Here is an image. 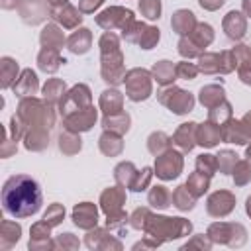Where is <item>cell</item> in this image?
Instances as JSON below:
<instances>
[{
    "instance_id": "8d00e7d4",
    "label": "cell",
    "mask_w": 251,
    "mask_h": 251,
    "mask_svg": "<svg viewBox=\"0 0 251 251\" xmlns=\"http://www.w3.org/2000/svg\"><path fill=\"white\" fill-rule=\"evenodd\" d=\"M61 149L65 151V153H75L73 149H71V145L75 147V149H80V139H76V137H73V135H61Z\"/></svg>"
},
{
    "instance_id": "7bdbcfd3",
    "label": "cell",
    "mask_w": 251,
    "mask_h": 251,
    "mask_svg": "<svg viewBox=\"0 0 251 251\" xmlns=\"http://www.w3.org/2000/svg\"><path fill=\"white\" fill-rule=\"evenodd\" d=\"M102 4V0H82L80 2V8L84 10V12H92L94 8H98Z\"/></svg>"
},
{
    "instance_id": "ab89813d",
    "label": "cell",
    "mask_w": 251,
    "mask_h": 251,
    "mask_svg": "<svg viewBox=\"0 0 251 251\" xmlns=\"http://www.w3.org/2000/svg\"><path fill=\"white\" fill-rule=\"evenodd\" d=\"M237 171H239V175H235V182H237V184H245V182L251 178L249 167H247L245 163H239V165H237Z\"/></svg>"
},
{
    "instance_id": "ee69618b",
    "label": "cell",
    "mask_w": 251,
    "mask_h": 251,
    "mask_svg": "<svg viewBox=\"0 0 251 251\" xmlns=\"http://www.w3.org/2000/svg\"><path fill=\"white\" fill-rule=\"evenodd\" d=\"M200 4H202L204 8H208V10H216L218 6L224 4V0H200Z\"/></svg>"
},
{
    "instance_id": "d590c367",
    "label": "cell",
    "mask_w": 251,
    "mask_h": 251,
    "mask_svg": "<svg viewBox=\"0 0 251 251\" xmlns=\"http://www.w3.org/2000/svg\"><path fill=\"white\" fill-rule=\"evenodd\" d=\"M220 159H218V167L224 171V173H227L229 169H231V165H235V157L237 155H233L231 151H224L222 155H218Z\"/></svg>"
},
{
    "instance_id": "1f68e13d",
    "label": "cell",
    "mask_w": 251,
    "mask_h": 251,
    "mask_svg": "<svg viewBox=\"0 0 251 251\" xmlns=\"http://www.w3.org/2000/svg\"><path fill=\"white\" fill-rule=\"evenodd\" d=\"M214 61H218V55H202V59H200V69L204 71V73H216V71H220V63H214Z\"/></svg>"
},
{
    "instance_id": "b9f144b4",
    "label": "cell",
    "mask_w": 251,
    "mask_h": 251,
    "mask_svg": "<svg viewBox=\"0 0 251 251\" xmlns=\"http://www.w3.org/2000/svg\"><path fill=\"white\" fill-rule=\"evenodd\" d=\"M176 73H178L180 76H184V78H194L196 69H194L192 65H188V63H180V65L176 67Z\"/></svg>"
},
{
    "instance_id": "836d02e7",
    "label": "cell",
    "mask_w": 251,
    "mask_h": 251,
    "mask_svg": "<svg viewBox=\"0 0 251 251\" xmlns=\"http://www.w3.org/2000/svg\"><path fill=\"white\" fill-rule=\"evenodd\" d=\"M63 214H65V210L59 206V204H53L47 212H45V216H43V220L49 224V226H53V224H57L61 218H63Z\"/></svg>"
},
{
    "instance_id": "7a4b0ae2",
    "label": "cell",
    "mask_w": 251,
    "mask_h": 251,
    "mask_svg": "<svg viewBox=\"0 0 251 251\" xmlns=\"http://www.w3.org/2000/svg\"><path fill=\"white\" fill-rule=\"evenodd\" d=\"M18 118L25 124V126H31V127H37L39 124H43V126H51L53 124V114H51V110L49 108H45L39 100H35V98H31V96H27V98H24L22 102H20V106H18Z\"/></svg>"
},
{
    "instance_id": "7c38bea8",
    "label": "cell",
    "mask_w": 251,
    "mask_h": 251,
    "mask_svg": "<svg viewBox=\"0 0 251 251\" xmlns=\"http://www.w3.org/2000/svg\"><path fill=\"white\" fill-rule=\"evenodd\" d=\"M224 27H226V31H227V35L231 39H239L245 33V20L241 18V14L229 12L226 22H224Z\"/></svg>"
},
{
    "instance_id": "52a82bcc",
    "label": "cell",
    "mask_w": 251,
    "mask_h": 251,
    "mask_svg": "<svg viewBox=\"0 0 251 251\" xmlns=\"http://www.w3.org/2000/svg\"><path fill=\"white\" fill-rule=\"evenodd\" d=\"M180 167H182L180 155L169 151L167 155H163V157L157 161V175H159L161 178H173V176L178 175Z\"/></svg>"
},
{
    "instance_id": "30bf717a",
    "label": "cell",
    "mask_w": 251,
    "mask_h": 251,
    "mask_svg": "<svg viewBox=\"0 0 251 251\" xmlns=\"http://www.w3.org/2000/svg\"><path fill=\"white\" fill-rule=\"evenodd\" d=\"M73 218H75V224H76V226H80V227H90L92 224H96V208H94L92 204L84 202V204H80V206L75 208Z\"/></svg>"
},
{
    "instance_id": "7402d4cb",
    "label": "cell",
    "mask_w": 251,
    "mask_h": 251,
    "mask_svg": "<svg viewBox=\"0 0 251 251\" xmlns=\"http://www.w3.org/2000/svg\"><path fill=\"white\" fill-rule=\"evenodd\" d=\"M100 106L104 108V112H106V114L116 112V110L122 106V96H120V92H116V90H106V92L102 94Z\"/></svg>"
},
{
    "instance_id": "f6af8a7d",
    "label": "cell",
    "mask_w": 251,
    "mask_h": 251,
    "mask_svg": "<svg viewBox=\"0 0 251 251\" xmlns=\"http://www.w3.org/2000/svg\"><path fill=\"white\" fill-rule=\"evenodd\" d=\"M222 110H224V114H227V116L231 114V108H229V104H226V102L222 104ZM218 118H220V112H212V114H210V120H216V122H218Z\"/></svg>"
},
{
    "instance_id": "8fae6325",
    "label": "cell",
    "mask_w": 251,
    "mask_h": 251,
    "mask_svg": "<svg viewBox=\"0 0 251 251\" xmlns=\"http://www.w3.org/2000/svg\"><path fill=\"white\" fill-rule=\"evenodd\" d=\"M94 120H96V112H94V108H88L86 112L67 116V127L69 129H88Z\"/></svg>"
},
{
    "instance_id": "d6a6232c",
    "label": "cell",
    "mask_w": 251,
    "mask_h": 251,
    "mask_svg": "<svg viewBox=\"0 0 251 251\" xmlns=\"http://www.w3.org/2000/svg\"><path fill=\"white\" fill-rule=\"evenodd\" d=\"M196 167L200 169V173L204 171L206 175H212V173H214V169H216V161H214V157H212V155H200V157H198V161H196Z\"/></svg>"
},
{
    "instance_id": "d6986e66",
    "label": "cell",
    "mask_w": 251,
    "mask_h": 251,
    "mask_svg": "<svg viewBox=\"0 0 251 251\" xmlns=\"http://www.w3.org/2000/svg\"><path fill=\"white\" fill-rule=\"evenodd\" d=\"M88 45H90V33H88V29H80L78 33H73L69 37V47L75 53H84L88 49Z\"/></svg>"
},
{
    "instance_id": "ffe728a7",
    "label": "cell",
    "mask_w": 251,
    "mask_h": 251,
    "mask_svg": "<svg viewBox=\"0 0 251 251\" xmlns=\"http://www.w3.org/2000/svg\"><path fill=\"white\" fill-rule=\"evenodd\" d=\"M222 98H224V90L218 86H206L200 90V102L204 106H216L222 102Z\"/></svg>"
},
{
    "instance_id": "5bb4252c",
    "label": "cell",
    "mask_w": 251,
    "mask_h": 251,
    "mask_svg": "<svg viewBox=\"0 0 251 251\" xmlns=\"http://www.w3.org/2000/svg\"><path fill=\"white\" fill-rule=\"evenodd\" d=\"M20 226L16 222H10V220H4L2 226H0V239H2V247L8 249L12 243H16L20 239Z\"/></svg>"
},
{
    "instance_id": "6da1fadb",
    "label": "cell",
    "mask_w": 251,
    "mask_h": 251,
    "mask_svg": "<svg viewBox=\"0 0 251 251\" xmlns=\"http://www.w3.org/2000/svg\"><path fill=\"white\" fill-rule=\"evenodd\" d=\"M2 204L14 218L33 216L41 208L39 184L27 175H14L2 186Z\"/></svg>"
},
{
    "instance_id": "d4e9b609",
    "label": "cell",
    "mask_w": 251,
    "mask_h": 251,
    "mask_svg": "<svg viewBox=\"0 0 251 251\" xmlns=\"http://www.w3.org/2000/svg\"><path fill=\"white\" fill-rule=\"evenodd\" d=\"M63 92H65V84H63L61 80H49V82L43 86V96H45V100H57Z\"/></svg>"
},
{
    "instance_id": "e0dca14e",
    "label": "cell",
    "mask_w": 251,
    "mask_h": 251,
    "mask_svg": "<svg viewBox=\"0 0 251 251\" xmlns=\"http://www.w3.org/2000/svg\"><path fill=\"white\" fill-rule=\"evenodd\" d=\"M47 145V133L39 127H31V131L25 135V147L29 151H41Z\"/></svg>"
},
{
    "instance_id": "ba28073f",
    "label": "cell",
    "mask_w": 251,
    "mask_h": 251,
    "mask_svg": "<svg viewBox=\"0 0 251 251\" xmlns=\"http://www.w3.org/2000/svg\"><path fill=\"white\" fill-rule=\"evenodd\" d=\"M118 20H122V22H126V24H131V22H133V14H131L129 10L110 8V10H106V12H102V14L98 16V24H100L102 27H108V29H112Z\"/></svg>"
},
{
    "instance_id": "f1b7e54d",
    "label": "cell",
    "mask_w": 251,
    "mask_h": 251,
    "mask_svg": "<svg viewBox=\"0 0 251 251\" xmlns=\"http://www.w3.org/2000/svg\"><path fill=\"white\" fill-rule=\"evenodd\" d=\"M157 41H159V29H155V27H147L139 37V43L143 49H151Z\"/></svg>"
},
{
    "instance_id": "4dcf8cb0",
    "label": "cell",
    "mask_w": 251,
    "mask_h": 251,
    "mask_svg": "<svg viewBox=\"0 0 251 251\" xmlns=\"http://www.w3.org/2000/svg\"><path fill=\"white\" fill-rule=\"evenodd\" d=\"M116 137L114 135H108V133H104L102 137H100V147H102V151L104 153H108V155H114V153H120V149H122V143H112Z\"/></svg>"
},
{
    "instance_id": "7dc6e473",
    "label": "cell",
    "mask_w": 251,
    "mask_h": 251,
    "mask_svg": "<svg viewBox=\"0 0 251 251\" xmlns=\"http://www.w3.org/2000/svg\"><path fill=\"white\" fill-rule=\"evenodd\" d=\"M243 10H245L247 16L251 18V0H243Z\"/></svg>"
},
{
    "instance_id": "83f0119b",
    "label": "cell",
    "mask_w": 251,
    "mask_h": 251,
    "mask_svg": "<svg viewBox=\"0 0 251 251\" xmlns=\"http://www.w3.org/2000/svg\"><path fill=\"white\" fill-rule=\"evenodd\" d=\"M206 188H208V178H204V173H202V175L196 173V175H192V176L188 178V190H192L196 196L202 194Z\"/></svg>"
},
{
    "instance_id": "e575fe53",
    "label": "cell",
    "mask_w": 251,
    "mask_h": 251,
    "mask_svg": "<svg viewBox=\"0 0 251 251\" xmlns=\"http://www.w3.org/2000/svg\"><path fill=\"white\" fill-rule=\"evenodd\" d=\"M16 153V141L8 135V131H4V141H2V147H0V155L4 157V159H8V157H12Z\"/></svg>"
},
{
    "instance_id": "74e56055",
    "label": "cell",
    "mask_w": 251,
    "mask_h": 251,
    "mask_svg": "<svg viewBox=\"0 0 251 251\" xmlns=\"http://www.w3.org/2000/svg\"><path fill=\"white\" fill-rule=\"evenodd\" d=\"M196 37H198V45L202 47V45H208L210 41H212V27L210 25H198V33H196Z\"/></svg>"
},
{
    "instance_id": "c3c4849f",
    "label": "cell",
    "mask_w": 251,
    "mask_h": 251,
    "mask_svg": "<svg viewBox=\"0 0 251 251\" xmlns=\"http://www.w3.org/2000/svg\"><path fill=\"white\" fill-rule=\"evenodd\" d=\"M49 2H51V4H63L65 0H49Z\"/></svg>"
},
{
    "instance_id": "4316f807",
    "label": "cell",
    "mask_w": 251,
    "mask_h": 251,
    "mask_svg": "<svg viewBox=\"0 0 251 251\" xmlns=\"http://www.w3.org/2000/svg\"><path fill=\"white\" fill-rule=\"evenodd\" d=\"M127 124H129V118H127L126 114H120V118H118V120H116L114 116H110V118H106V120H104V127L116 129L118 133L126 131V129H127Z\"/></svg>"
},
{
    "instance_id": "5b68a950",
    "label": "cell",
    "mask_w": 251,
    "mask_h": 251,
    "mask_svg": "<svg viewBox=\"0 0 251 251\" xmlns=\"http://www.w3.org/2000/svg\"><path fill=\"white\" fill-rule=\"evenodd\" d=\"M167 94H169L171 98H161V102L167 104L173 112H176V114H186V112L192 110V104H194V102H192V96H190L188 92L173 88V90H169Z\"/></svg>"
},
{
    "instance_id": "681fc988",
    "label": "cell",
    "mask_w": 251,
    "mask_h": 251,
    "mask_svg": "<svg viewBox=\"0 0 251 251\" xmlns=\"http://www.w3.org/2000/svg\"><path fill=\"white\" fill-rule=\"evenodd\" d=\"M247 157H249V161H251V147L247 149Z\"/></svg>"
},
{
    "instance_id": "ac0fdd59",
    "label": "cell",
    "mask_w": 251,
    "mask_h": 251,
    "mask_svg": "<svg viewBox=\"0 0 251 251\" xmlns=\"http://www.w3.org/2000/svg\"><path fill=\"white\" fill-rule=\"evenodd\" d=\"M194 25V16L192 12H186V10H178L173 18V27L178 31V33H186L190 31V27Z\"/></svg>"
},
{
    "instance_id": "8992f818",
    "label": "cell",
    "mask_w": 251,
    "mask_h": 251,
    "mask_svg": "<svg viewBox=\"0 0 251 251\" xmlns=\"http://www.w3.org/2000/svg\"><path fill=\"white\" fill-rule=\"evenodd\" d=\"M12 90H14V94H18V96H22V98L33 96V94L37 92V76H35V73H33L31 69L22 71V75H20V78L14 82Z\"/></svg>"
},
{
    "instance_id": "603a6c76",
    "label": "cell",
    "mask_w": 251,
    "mask_h": 251,
    "mask_svg": "<svg viewBox=\"0 0 251 251\" xmlns=\"http://www.w3.org/2000/svg\"><path fill=\"white\" fill-rule=\"evenodd\" d=\"M153 73H155V78H157L161 84H167V82H171V80H173L175 69H173V65H171L169 61H161V63H157V65H155Z\"/></svg>"
},
{
    "instance_id": "277c9868",
    "label": "cell",
    "mask_w": 251,
    "mask_h": 251,
    "mask_svg": "<svg viewBox=\"0 0 251 251\" xmlns=\"http://www.w3.org/2000/svg\"><path fill=\"white\" fill-rule=\"evenodd\" d=\"M20 14L25 24H39L47 16V4L43 0H20Z\"/></svg>"
},
{
    "instance_id": "44dd1931",
    "label": "cell",
    "mask_w": 251,
    "mask_h": 251,
    "mask_svg": "<svg viewBox=\"0 0 251 251\" xmlns=\"http://www.w3.org/2000/svg\"><path fill=\"white\" fill-rule=\"evenodd\" d=\"M194 124H182V127L176 131V135H175V141L184 149V151H190L192 149V145H194V141H192V131H194V127H192Z\"/></svg>"
},
{
    "instance_id": "2e32d148",
    "label": "cell",
    "mask_w": 251,
    "mask_h": 251,
    "mask_svg": "<svg viewBox=\"0 0 251 251\" xmlns=\"http://www.w3.org/2000/svg\"><path fill=\"white\" fill-rule=\"evenodd\" d=\"M41 45L43 47H49V49H57V45L63 43V33L55 27V25H45L43 31H41Z\"/></svg>"
},
{
    "instance_id": "bcb514c9",
    "label": "cell",
    "mask_w": 251,
    "mask_h": 251,
    "mask_svg": "<svg viewBox=\"0 0 251 251\" xmlns=\"http://www.w3.org/2000/svg\"><path fill=\"white\" fill-rule=\"evenodd\" d=\"M0 6H2L4 10H12V8L20 6V0H0Z\"/></svg>"
},
{
    "instance_id": "cb8c5ba5",
    "label": "cell",
    "mask_w": 251,
    "mask_h": 251,
    "mask_svg": "<svg viewBox=\"0 0 251 251\" xmlns=\"http://www.w3.org/2000/svg\"><path fill=\"white\" fill-rule=\"evenodd\" d=\"M198 137H200V143L206 145V147H212L218 143L220 139V131L216 127H212V124H206L204 127L198 129Z\"/></svg>"
},
{
    "instance_id": "4fadbf2b",
    "label": "cell",
    "mask_w": 251,
    "mask_h": 251,
    "mask_svg": "<svg viewBox=\"0 0 251 251\" xmlns=\"http://www.w3.org/2000/svg\"><path fill=\"white\" fill-rule=\"evenodd\" d=\"M37 63H39V69H41V71H45V73H53V71L59 69V65H61L63 61H61V57L57 55L55 49L43 47V51H41L39 57H37Z\"/></svg>"
},
{
    "instance_id": "60d3db41",
    "label": "cell",
    "mask_w": 251,
    "mask_h": 251,
    "mask_svg": "<svg viewBox=\"0 0 251 251\" xmlns=\"http://www.w3.org/2000/svg\"><path fill=\"white\" fill-rule=\"evenodd\" d=\"M178 51L186 57H192V55H196L198 53V49H194V43H190L188 39H180V43H178Z\"/></svg>"
},
{
    "instance_id": "3957f363",
    "label": "cell",
    "mask_w": 251,
    "mask_h": 251,
    "mask_svg": "<svg viewBox=\"0 0 251 251\" xmlns=\"http://www.w3.org/2000/svg\"><path fill=\"white\" fill-rule=\"evenodd\" d=\"M127 90H129V98L131 100H141V98H147L151 88H149V76L145 71H131L127 75Z\"/></svg>"
},
{
    "instance_id": "484cf974",
    "label": "cell",
    "mask_w": 251,
    "mask_h": 251,
    "mask_svg": "<svg viewBox=\"0 0 251 251\" xmlns=\"http://www.w3.org/2000/svg\"><path fill=\"white\" fill-rule=\"evenodd\" d=\"M139 10H141L149 20H155V18H159V14H161V2H159V0H141V2H139Z\"/></svg>"
},
{
    "instance_id": "f35d334b",
    "label": "cell",
    "mask_w": 251,
    "mask_h": 251,
    "mask_svg": "<svg viewBox=\"0 0 251 251\" xmlns=\"http://www.w3.org/2000/svg\"><path fill=\"white\" fill-rule=\"evenodd\" d=\"M182 194H184V186H180V188L176 190V194H175L176 206H178V208H182V210L192 208V198H190V196H182Z\"/></svg>"
},
{
    "instance_id": "9c48e42d",
    "label": "cell",
    "mask_w": 251,
    "mask_h": 251,
    "mask_svg": "<svg viewBox=\"0 0 251 251\" xmlns=\"http://www.w3.org/2000/svg\"><path fill=\"white\" fill-rule=\"evenodd\" d=\"M16 80H18V63L12 57H2V61H0V84H2V88L14 86Z\"/></svg>"
},
{
    "instance_id": "f546056e",
    "label": "cell",
    "mask_w": 251,
    "mask_h": 251,
    "mask_svg": "<svg viewBox=\"0 0 251 251\" xmlns=\"http://www.w3.org/2000/svg\"><path fill=\"white\" fill-rule=\"evenodd\" d=\"M149 200H151L153 206L165 208V206H169V204H167V202H169V192H167L163 186H157V188H153V192L149 194Z\"/></svg>"
},
{
    "instance_id": "9a60e30c",
    "label": "cell",
    "mask_w": 251,
    "mask_h": 251,
    "mask_svg": "<svg viewBox=\"0 0 251 251\" xmlns=\"http://www.w3.org/2000/svg\"><path fill=\"white\" fill-rule=\"evenodd\" d=\"M53 14H55V20H59L65 27H73V25H76V24L80 22V16H78L76 10H75L73 6H69V4H65L63 8H57Z\"/></svg>"
}]
</instances>
